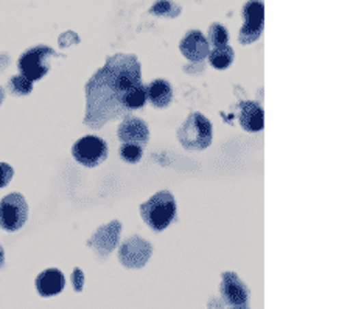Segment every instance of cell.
Returning <instances> with one entry per match:
<instances>
[{"mask_svg":"<svg viewBox=\"0 0 350 309\" xmlns=\"http://www.w3.org/2000/svg\"><path fill=\"white\" fill-rule=\"evenodd\" d=\"M3 99H5V91H3V88L0 86V105L3 103Z\"/></svg>","mask_w":350,"mask_h":309,"instance_id":"cb8c5ba5","label":"cell"},{"mask_svg":"<svg viewBox=\"0 0 350 309\" xmlns=\"http://www.w3.org/2000/svg\"><path fill=\"white\" fill-rule=\"evenodd\" d=\"M118 139L122 144H137L144 149V145L148 144L150 130L148 125L139 117H126L120 125H118Z\"/></svg>","mask_w":350,"mask_h":309,"instance_id":"8fae6325","label":"cell"},{"mask_svg":"<svg viewBox=\"0 0 350 309\" xmlns=\"http://www.w3.org/2000/svg\"><path fill=\"white\" fill-rule=\"evenodd\" d=\"M208 61H211V64L215 67V69H228L234 61V49L229 46L215 47L208 52Z\"/></svg>","mask_w":350,"mask_h":309,"instance_id":"2e32d148","label":"cell"},{"mask_svg":"<svg viewBox=\"0 0 350 309\" xmlns=\"http://www.w3.org/2000/svg\"><path fill=\"white\" fill-rule=\"evenodd\" d=\"M118 153H120L122 160H125L126 162H129V164H135V162L142 160L144 149L137 144H122Z\"/></svg>","mask_w":350,"mask_h":309,"instance_id":"d6986e66","label":"cell"},{"mask_svg":"<svg viewBox=\"0 0 350 309\" xmlns=\"http://www.w3.org/2000/svg\"><path fill=\"white\" fill-rule=\"evenodd\" d=\"M153 253V247L140 236H131L122 244L118 251V260L125 267L140 269L144 267Z\"/></svg>","mask_w":350,"mask_h":309,"instance_id":"ba28073f","label":"cell"},{"mask_svg":"<svg viewBox=\"0 0 350 309\" xmlns=\"http://www.w3.org/2000/svg\"><path fill=\"white\" fill-rule=\"evenodd\" d=\"M58 53L47 46H35L25 50L18 61L21 75H24L30 82L41 80L49 74L50 58H55Z\"/></svg>","mask_w":350,"mask_h":309,"instance_id":"277c9868","label":"cell"},{"mask_svg":"<svg viewBox=\"0 0 350 309\" xmlns=\"http://www.w3.org/2000/svg\"><path fill=\"white\" fill-rule=\"evenodd\" d=\"M142 84V67L134 55L117 53L108 56L106 64L86 83L88 97L84 125L101 128L106 122L129 112L128 99Z\"/></svg>","mask_w":350,"mask_h":309,"instance_id":"6da1fadb","label":"cell"},{"mask_svg":"<svg viewBox=\"0 0 350 309\" xmlns=\"http://www.w3.org/2000/svg\"><path fill=\"white\" fill-rule=\"evenodd\" d=\"M212 123L201 112H191L178 130V139L185 150L200 151L212 144Z\"/></svg>","mask_w":350,"mask_h":309,"instance_id":"3957f363","label":"cell"},{"mask_svg":"<svg viewBox=\"0 0 350 309\" xmlns=\"http://www.w3.org/2000/svg\"><path fill=\"white\" fill-rule=\"evenodd\" d=\"M150 13H153L156 16H167V18H176L180 13V7L172 2H156L153 7H151Z\"/></svg>","mask_w":350,"mask_h":309,"instance_id":"ffe728a7","label":"cell"},{"mask_svg":"<svg viewBox=\"0 0 350 309\" xmlns=\"http://www.w3.org/2000/svg\"><path fill=\"white\" fill-rule=\"evenodd\" d=\"M36 291L41 297H53L63 292L66 286L64 275L58 269H47L36 277Z\"/></svg>","mask_w":350,"mask_h":309,"instance_id":"4fadbf2b","label":"cell"},{"mask_svg":"<svg viewBox=\"0 0 350 309\" xmlns=\"http://www.w3.org/2000/svg\"><path fill=\"white\" fill-rule=\"evenodd\" d=\"M3 264H5V251H3V247L0 245V269L3 267Z\"/></svg>","mask_w":350,"mask_h":309,"instance_id":"603a6c76","label":"cell"},{"mask_svg":"<svg viewBox=\"0 0 350 309\" xmlns=\"http://www.w3.org/2000/svg\"><path fill=\"white\" fill-rule=\"evenodd\" d=\"M72 155L80 164L86 167L100 166L108 158V144L98 136H83L72 147Z\"/></svg>","mask_w":350,"mask_h":309,"instance_id":"8992f818","label":"cell"},{"mask_svg":"<svg viewBox=\"0 0 350 309\" xmlns=\"http://www.w3.org/2000/svg\"><path fill=\"white\" fill-rule=\"evenodd\" d=\"M140 214L144 222L154 230L162 232L173 222L176 216V201L168 190H161L154 194L140 206Z\"/></svg>","mask_w":350,"mask_h":309,"instance_id":"7a4b0ae2","label":"cell"},{"mask_svg":"<svg viewBox=\"0 0 350 309\" xmlns=\"http://www.w3.org/2000/svg\"><path fill=\"white\" fill-rule=\"evenodd\" d=\"M7 88L13 95H28L33 91V82L24 75H14L10 78Z\"/></svg>","mask_w":350,"mask_h":309,"instance_id":"ac0fdd59","label":"cell"},{"mask_svg":"<svg viewBox=\"0 0 350 309\" xmlns=\"http://www.w3.org/2000/svg\"><path fill=\"white\" fill-rule=\"evenodd\" d=\"M120 222L117 221L108 225H103V227L90 238L88 245L90 249H94L97 255H100L101 258H106L116 249V245L118 243V236H120Z\"/></svg>","mask_w":350,"mask_h":309,"instance_id":"30bf717a","label":"cell"},{"mask_svg":"<svg viewBox=\"0 0 350 309\" xmlns=\"http://www.w3.org/2000/svg\"><path fill=\"white\" fill-rule=\"evenodd\" d=\"M72 284H73V289L77 292H81L83 291V286H84V273L81 269H75L72 273Z\"/></svg>","mask_w":350,"mask_h":309,"instance_id":"7402d4cb","label":"cell"},{"mask_svg":"<svg viewBox=\"0 0 350 309\" xmlns=\"http://www.w3.org/2000/svg\"><path fill=\"white\" fill-rule=\"evenodd\" d=\"M146 89V100L156 106V108H167L168 105L172 103L173 100V88L172 84L167 80H154L151 82L148 86H145Z\"/></svg>","mask_w":350,"mask_h":309,"instance_id":"9a60e30c","label":"cell"},{"mask_svg":"<svg viewBox=\"0 0 350 309\" xmlns=\"http://www.w3.org/2000/svg\"><path fill=\"white\" fill-rule=\"evenodd\" d=\"M14 175L13 167L7 162H0V189L7 186V184L11 182V178Z\"/></svg>","mask_w":350,"mask_h":309,"instance_id":"44dd1931","label":"cell"},{"mask_svg":"<svg viewBox=\"0 0 350 309\" xmlns=\"http://www.w3.org/2000/svg\"><path fill=\"white\" fill-rule=\"evenodd\" d=\"M240 125L243 127V130L251 133L263 130L265 112L260 103L250 102V100L240 103Z\"/></svg>","mask_w":350,"mask_h":309,"instance_id":"5bb4252c","label":"cell"},{"mask_svg":"<svg viewBox=\"0 0 350 309\" xmlns=\"http://www.w3.org/2000/svg\"><path fill=\"white\" fill-rule=\"evenodd\" d=\"M243 18H245V24H243L239 41L243 46L246 44L256 42L263 33V24H265V5L262 2H247L243 7Z\"/></svg>","mask_w":350,"mask_h":309,"instance_id":"52a82bcc","label":"cell"},{"mask_svg":"<svg viewBox=\"0 0 350 309\" xmlns=\"http://www.w3.org/2000/svg\"><path fill=\"white\" fill-rule=\"evenodd\" d=\"M28 219V205L24 195L10 194L0 200V227L5 232H18Z\"/></svg>","mask_w":350,"mask_h":309,"instance_id":"5b68a950","label":"cell"},{"mask_svg":"<svg viewBox=\"0 0 350 309\" xmlns=\"http://www.w3.org/2000/svg\"><path fill=\"white\" fill-rule=\"evenodd\" d=\"M180 53L190 61H202L208 55V42L200 30H191L179 44Z\"/></svg>","mask_w":350,"mask_h":309,"instance_id":"7c38bea8","label":"cell"},{"mask_svg":"<svg viewBox=\"0 0 350 309\" xmlns=\"http://www.w3.org/2000/svg\"><path fill=\"white\" fill-rule=\"evenodd\" d=\"M229 309H251L250 306H232V308H229Z\"/></svg>","mask_w":350,"mask_h":309,"instance_id":"d4e9b609","label":"cell"},{"mask_svg":"<svg viewBox=\"0 0 350 309\" xmlns=\"http://www.w3.org/2000/svg\"><path fill=\"white\" fill-rule=\"evenodd\" d=\"M229 41V32L226 30V27L219 22H213L208 27V39L207 42H212L215 47H221V46H228Z\"/></svg>","mask_w":350,"mask_h":309,"instance_id":"e0dca14e","label":"cell"},{"mask_svg":"<svg viewBox=\"0 0 350 309\" xmlns=\"http://www.w3.org/2000/svg\"><path fill=\"white\" fill-rule=\"evenodd\" d=\"M219 294H221L223 305H229L230 308L247 306L251 299L250 288L243 283L235 272H224L221 275Z\"/></svg>","mask_w":350,"mask_h":309,"instance_id":"9c48e42d","label":"cell"}]
</instances>
